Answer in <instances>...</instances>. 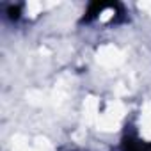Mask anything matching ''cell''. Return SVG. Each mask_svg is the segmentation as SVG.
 <instances>
[{
    "instance_id": "6da1fadb",
    "label": "cell",
    "mask_w": 151,
    "mask_h": 151,
    "mask_svg": "<svg viewBox=\"0 0 151 151\" xmlns=\"http://www.w3.org/2000/svg\"><path fill=\"white\" fill-rule=\"evenodd\" d=\"M121 151H151V142H144L137 135H124L121 140Z\"/></svg>"
},
{
    "instance_id": "7a4b0ae2",
    "label": "cell",
    "mask_w": 151,
    "mask_h": 151,
    "mask_svg": "<svg viewBox=\"0 0 151 151\" xmlns=\"http://www.w3.org/2000/svg\"><path fill=\"white\" fill-rule=\"evenodd\" d=\"M107 7H109L107 4H100V2H93V4H89V7H87V11L84 13V16H82V20H80V23H91V22H93V20H96V18H98V14H100V13H103Z\"/></svg>"
},
{
    "instance_id": "3957f363",
    "label": "cell",
    "mask_w": 151,
    "mask_h": 151,
    "mask_svg": "<svg viewBox=\"0 0 151 151\" xmlns=\"http://www.w3.org/2000/svg\"><path fill=\"white\" fill-rule=\"evenodd\" d=\"M6 14H7V18H9L11 22H18L20 16H22V6H20V4H11V6H7Z\"/></svg>"
}]
</instances>
